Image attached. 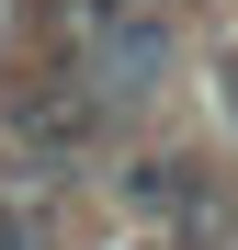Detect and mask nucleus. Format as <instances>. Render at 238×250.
Wrapping results in <instances>:
<instances>
[{"instance_id": "nucleus-1", "label": "nucleus", "mask_w": 238, "mask_h": 250, "mask_svg": "<svg viewBox=\"0 0 238 250\" xmlns=\"http://www.w3.org/2000/svg\"><path fill=\"white\" fill-rule=\"evenodd\" d=\"M125 205H136L170 250H204V239L227 228V171H216V159H193V148L136 159V171H125Z\"/></svg>"}]
</instances>
